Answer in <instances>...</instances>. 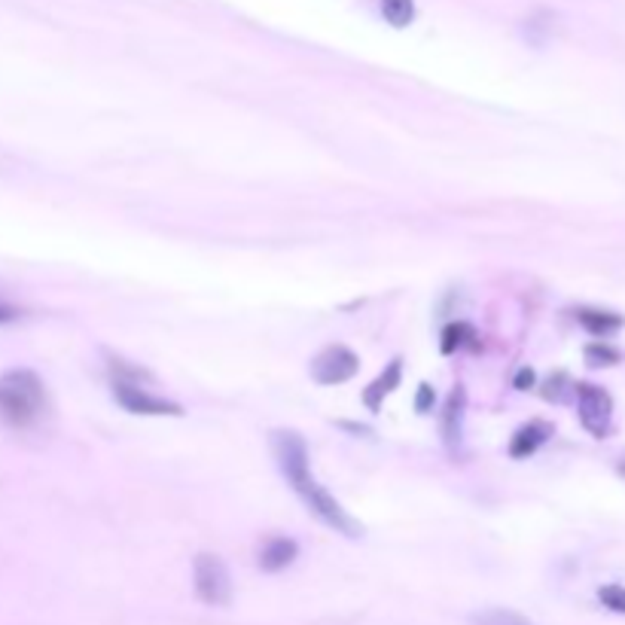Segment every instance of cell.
<instances>
[{
	"label": "cell",
	"instance_id": "obj_1",
	"mask_svg": "<svg viewBox=\"0 0 625 625\" xmlns=\"http://www.w3.org/2000/svg\"><path fill=\"white\" fill-rule=\"evenodd\" d=\"M272 452H275L278 470L284 473L290 488L302 497V504L308 507L311 516H318L336 534H345V537H360L363 534V525L357 519H351L342 510L339 500L315 476H311L308 449H305V440L296 430H275L272 433Z\"/></svg>",
	"mask_w": 625,
	"mask_h": 625
},
{
	"label": "cell",
	"instance_id": "obj_2",
	"mask_svg": "<svg viewBox=\"0 0 625 625\" xmlns=\"http://www.w3.org/2000/svg\"><path fill=\"white\" fill-rule=\"evenodd\" d=\"M46 388L31 369H10L0 375V421L13 430H31L46 415Z\"/></svg>",
	"mask_w": 625,
	"mask_h": 625
},
{
	"label": "cell",
	"instance_id": "obj_3",
	"mask_svg": "<svg viewBox=\"0 0 625 625\" xmlns=\"http://www.w3.org/2000/svg\"><path fill=\"white\" fill-rule=\"evenodd\" d=\"M110 372H113V397L122 409H129L135 415H183V406L180 403H171L165 397H156L150 394L141 379L144 372H138L135 366H129L125 360H110Z\"/></svg>",
	"mask_w": 625,
	"mask_h": 625
},
{
	"label": "cell",
	"instance_id": "obj_4",
	"mask_svg": "<svg viewBox=\"0 0 625 625\" xmlns=\"http://www.w3.org/2000/svg\"><path fill=\"white\" fill-rule=\"evenodd\" d=\"M193 580H196V595L211 604V607H226L232 601V580H229V571L223 565L220 555H211V552H202L196 555V565H193Z\"/></svg>",
	"mask_w": 625,
	"mask_h": 625
},
{
	"label": "cell",
	"instance_id": "obj_5",
	"mask_svg": "<svg viewBox=\"0 0 625 625\" xmlns=\"http://www.w3.org/2000/svg\"><path fill=\"white\" fill-rule=\"evenodd\" d=\"M577 403H580V421L583 427L604 440L613 427V397L601 388V385H577Z\"/></svg>",
	"mask_w": 625,
	"mask_h": 625
},
{
	"label": "cell",
	"instance_id": "obj_6",
	"mask_svg": "<svg viewBox=\"0 0 625 625\" xmlns=\"http://www.w3.org/2000/svg\"><path fill=\"white\" fill-rule=\"evenodd\" d=\"M357 369H360V360L351 348L330 345L311 360V379H315L318 385H342V382L354 379Z\"/></svg>",
	"mask_w": 625,
	"mask_h": 625
},
{
	"label": "cell",
	"instance_id": "obj_7",
	"mask_svg": "<svg viewBox=\"0 0 625 625\" xmlns=\"http://www.w3.org/2000/svg\"><path fill=\"white\" fill-rule=\"evenodd\" d=\"M296 555H299L296 540H290V537H269V540L260 546L257 561H260V568H263V571L278 574V571H284V568L293 565Z\"/></svg>",
	"mask_w": 625,
	"mask_h": 625
},
{
	"label": "cell",
	"instance_id": "obj_8",
	"mask_svg": "<svg viewBox=\"0 0 625 625\" xmlns=\"http://www.w3.org/2000/svg\"><path fill=\"white\" fill-rule=\"evenodd\" d=\"M549 436H552L549 421H531V424L516 430V436L510 440V455L513 458H531L540 446H546Z\"/></svg>",
	"mask_w": 625,
	"mask_h": 625
},
{
	"label": "cell",
	"instance_id": "obj_9",
	"mask_svg": "<svg viewBox=\"0 0 625 625\" xmlns=\"http://www.w3.org/2000/svg\"><path fill=\"white\" fill-rule=\"evenodd\" d=\"M464 409H467V391L464 385H458L443 409V440L449 449H455L461 443V430H464Z\"/></svg>",
	"mask_w": 625,
	"mask_h": 625
},
{
	"label": "cell",
	"instance_id": "obj_10",
	"mask_svg": "<svg viewBox=\"0 0 625 625\" xmlns=\"http://www.w3.org/2000/svg\"><path fill=\"white\" fill-rule=\"evenodd\" d=\"M400 379H403V360L394 357V360L388 363V369L379 375V379H375V382L363 391V403L369 406V412H379V409H382V400H385L388 394L397 391Z\"/></svg>",
	"mask_w": 625,
	"mask_h": 625
},
{
	"label": "cell",
	"instance_id": "obj_11",
	"mask_svg": "<svg viewBox=\"0 0 625 625\" xmlns=\"http://www.w3.org/2000/svg\"><path fill=\"white\" fill-rule=\"evenodd\" d=\"M577 321L592 333V336H610L622 327V318L613 315V311H601V308H580Z\"/></svg>",
	"mask_w": 625,
	"mask_h": 625
},
{
	"label": "cell",
	"instance_id": "obj_12",
	"mask_svg": "<svg viewBox=\"0 0 625 625\" xmlns=\"http://www.w3.org/2000/svg\"><path fill=\"white\" fill-rule=\"evenodd\" d=\"M476 339L479 336L470 324H452V327L443 330V354H455L461 348H479Z\"/></svg>",
	"mask_w": 625,
	"mask_h": 625
},
{
	"label": "cell",
	"instance_id": "obj_13",
	"mask_svg": "<svg viewBox=\"0 0 625 625\" xmlns=\"http://www.w3.org/2000/svg\"><path fill=\"white\" fill-rule=\"evenodd\" d=\"M382 16L391 28H409L415 22V0H382Z\"/></svg>",
	"mask_w": 625,
	"mask_h": 625
},
{
	"label": "cell",
	"instance_id": "obj_14",
	"mask_svg": "<svg viewBox=\"0 0 625 625\" xmlns=\"http://www.w3.org/2000/svg\"><path fill=\"white\" fill-rule=\"evenodd\" d=\"M473 625H534L531 619H525L522 613L516 610H504V607H494V610H482L473 616Z\"/></svg>",
	"mask_w": 625,
	"mask_h": 625
},
{
	"label": "cell",
	"instance_id": "obj_15",
	"mask_svg": "<svg viewBox=\"0 0 625 625\" xmlns=\"http://www.w3.org/2000/svg\"><path fill=\"white\" fill-rule=\"evenodd\" d=\"M598 601H601L607 610H613V613H625V586H616V583L601 586V589H598Z\"/></svg>",
	"mask_w": 625,
	"mask_h": 625
},
{
	"label": "cell",
	"instance_id": "obj_16",
	"mask_svg": "<svg viewBox=\"0 0 625 625\" xmlns=\"http://www.w3.org/2000/svg\"><path fill=\"white\" fill-rule=\"evenodd\" d=\"M586 360H589L592 366H613V363L619 360V354H616L613 348H607V345H589V348H586Z\"/></svg>",
	"mask_w": 625,
	"mask_h": 625
},
{
	"label": "cell",
	"instance_id": "obj_17",
	"mask_svg": "<svg viewBox=\"0 0 625 625\" xmlns=\"http://www.w3.org/2000/svg\"><path fill=\"white\" fill-rule=\"evenodd\" d=\"M534 382H537L534 369H531V366H525V369H519V372H516L513 388H516V391H531V388H534Z\"/></svg>",
	"mask_w": 625,
	"mask_h": 625
},
{
	"label": "cell",
	"instance_id": "obj_18",
	"mask_svg": "<svg viewBox=\"0 0 625 625\" xmlns=\"http://www.w3.org/2000/svg\"><path fill=\"white\" fill-rule=\"evenodd\" d=\"M433 400H436L433 388H430V385H421V388H418V397H415V409H418V412H430V409H433Z\"/></svg>",
	"mask_w": 625,
	"mask_h": 625
},
{
	"label": "cell",
	"instance_id": "obj_19",
	"mask_svg": "<svg viewBox=\"0 0 625 625\" xmlns=\"http://www.w3.org/2000/svg\"><path fill=\"white\" fill-rule=\"evenodd\" d=\"M22 318V308H16L13 302H7V299H0V324H13V321H19Z\"/></svg>",
	"mask_w": 625,
	"mask_h": 625
},
{
	"label": "cell",
	"instance_id": "obj_20",
	"mask_svg": "<svg viewBox=\"0 0 625 625\" xmlns=\"http://www.w3.org/2000/svg\"><path fill=\"white\" fill-rule=\"evenodd\" d=\"M619 476H625V461L619 464Z\"/></svg>",
	"mask_w": 625,
	"mask_h": 625
}]
</instances>
